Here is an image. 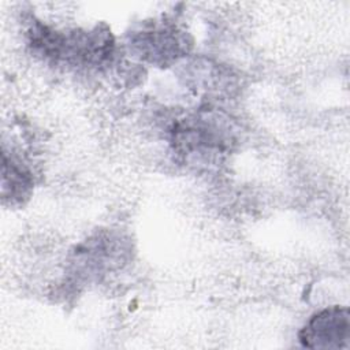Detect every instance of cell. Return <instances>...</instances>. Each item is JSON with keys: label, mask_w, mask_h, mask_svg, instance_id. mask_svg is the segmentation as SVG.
Instances as JSON below:
<instances>
[{"label": "cell", "mask_w": 350, "mask_h": 350, "mask_svg": "<svg viewBox=\"0 0 350 350\" xmlns=\"http://www.w3.org/2000/svg\"><path fill=\"white\" fill-rule=\"evenodd\" d=\"M349 310L346 306H329L316 314L299 331L298 339L309 349H342L349 342Z\"/></svg>", "instance_id": "obj_1"}, {"label": "cell", "mask_w": 350, "mask_h": 350, "mask_svg": "<svg viewBox=\"0 0 350 350\" xmlns=\"http://www.w3.org/2000/svg\"><path fill=\"white\" fill-rule=\"evenodd\" d=\"M3 164V190L10 187V197H25L27 189L31 186V179L29 176L30 174L25 168L19 167V163L12 160L10 164L7 160H4Z\"/></svg>", "instance_id": "obj_2"}]
</instances>
